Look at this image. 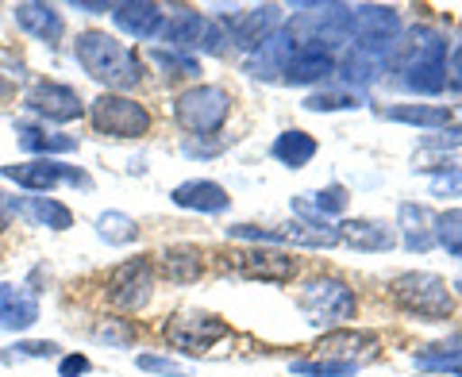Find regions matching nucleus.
Instances as JSON below:
<instances>
[{"label": "nucleus", "mask_w": 462, "mask_h": 377, "mask_svg": "<svg viewBox=\"0 0 462 377\" xmlns=\"http://www.w3.org/2000/svg\"><path fill=\"white\" fill-rule=\"evenodd\" d=\"M389 69L397 74V85L409 93H439L447 81V42L431 27H412L404 42L393 47V62Z\"/></svg>", "instance_id": "f257e3e1"}, {"label": "nucleus", "mask_w": 462, "mask_h": 377, "mask_svg": "<svg viewBox=\"0 0 462 377\" xmlns=\"http://www.w3.org/2000/svg\"><path fill=\"white\" fill-rule=\"evenodd\" d=\"M74 58L93 81L108 85V93L135 89L143 81V58L108 32H81L74 39Z\"/></svg>", "instance_id": "f03ea898"}, {"label": "nucleus", "mask_w": 462, "mask_h": 377, "mask_svg": "<svg viewBox=\"0 0 462 377\" xmlns=\"http://www.w3.org/2000/svg\"><path fill=\"white\" fill-rule=\"evenodd\" d=\"M389 300L397 304V308L404 316H416V320L424 324H443L451 320L455 312V297L451 289H447L443 278H436V273H397L393 281H389Z\"/></svg>", "instance_id": "7ed1b4c3"}, {"label": "nucleus", "mask_w": 462, "mask_h": 377, "mask_svg": "<svg viewBox=\"0 0 462 377\" xmlns=\"http://www.w3.org/2000/svg\"><path fill=\"white\" fill-rule=\"evenodd\" d=\"M227 120H231V93L224 85L197 81L173 97V124L189 135H200V139L216 135V132H224Z\"/></svg>", "instance_id": "20e7f679"}, {"label": "nucleus", "mask_w": 462, "mask_h": 377, "mask_svg": "<svg viewBox=\"0 0 462 377\" xmlns=\"http://www.w3.org/2000/svg\"><path fill=\"white\" fill-rule=\"evenodd\" d=\"M162 339L181 354H205V351H212L216 343L231 339V324H224L220 316H212V312L181 308V312L166 316Z\"/></svg>", "instance_id": "39448f33"}, {"label": "nucleus", "mask_w": 462, "mask_h": 377, "mask_svg": "<svg viewBox=\"0 0 462 377\" xmlns=\"http://www.w3.org/2000/svg\"><path fill=\"white\" fill-rule=\"evenodd\" d=\"M89 120L105 139H143L151 132V112L124 93H100L89 105Z\"/></svg>", "instance_id": "423d86ee"}, {"label": "nucleus", "mask_w": 462, "mask_h": 377, "mask_svg": "<svg viewBox=\"0 0 462 377\" xmlns=\"http://www.w3.org/2000/svg\"><path fill=\"white\" fill-rule=\"evenodd\" d=\"M151 293H154V262L151 258H127V262L116 266L105 281V304L112 312L147 308Z\"/></svg>", "instance_id": "0eeeda50"}, {"label": "nucleus", "mask_w": 462, "mask_h": 377, "mask_svg": "<svg viewBox=\"0 0 462 377\" xmlns=\"http://www.w3.org/2000/svg\"><path fill=\"white\" fill-rule=\"evenodd\" d=\"M297 304L312 316V324H339V320H351L358 300L355 293L346 289L339 278H312L300 285Z\"/></svg>", "instance_id": "6e6552de"}, {"label": "nucleus", "mask_w": 462, "mask_h": 377, "mask_svg": "<svg viewBox=\"0 0 462 377\" xmlns=\"http://www.w3.org/2000/svg\"><path fill=\"white\" fill-rule=\"evenodd\" d=\"M393 47H397V39H366V35H358L355 39V47L343 54V62H339V74L346 85H370V81H378L385 74V66L393 62Z\"/></svg>", "instance_id": "1a4fd4ad"}, {"label": "nucleus", "mask_w": 462, "mask_h": 377, "mask_svg": "<svg viewBox=\"0 0 462 377\" xmlns=\"http://www.w3.org/2000/svg\"><path fill=\"white\" fill-rule=\"evenodd\" d=\"M23 108L42 115V120H51V124H69V120H81L85 115L81 97L62 81H35L23 97Z\"/></svg>", "instance_id": "9d476101"}, {"label": "nucleus", "mask_w": 462, "mask_h": 377, "mask_svg": "<svg viewBox=\"0 0 462 377\" xmlns=\"http://www.w3.org/2000/svg\"><path fill=\"white\" fill-rule=\"evenodd\" d=\"M227 270H236L247 281H293L297 278V258H289L285 251H236L227 254Z\"/></svg>", "instance_id": "9b49d317"}, {"label": "nucleus", "mask_w": 462, "mask_h": 377, "mask_svg": "<svg viewBox=\"0 0 462 377\" xmlns=\"http://www.w3.org/2000/svg\"><path fill=\"white\" fill-rule=\"evenodd\" d=\"M5 178L8 181H16L20 188H32V193H47V188L54 185H89V178H85L81 170L74 166H62V162H54V158H32V162H12L5 166Z\"/></svg>", "instance_id": "f8f14e48"}, {"label": "nucleus", "mask_w": 462, "mask_h": 377, "mask_svg": "<svg viewBox=\"0 0 462 377\" xmlns=\"http://www.w3.org/2000/svg\"><path fill=\"white\" fill-rule=\"evenodd\" d=\"M205 270H208V254L193 243L166 246V251L158 254V273H162L170 285H193L205 278Z\"/></svg>", "instance_id": "ddd939ff"}, {"label": "nucleus", "mask_w": 462, "mask_h": 377, "mask_svg": "<svg viewBox=\"0 0 462 377\" xmlns=\"http://www.w3.org/2000/svg\"><path fill=\"white\" fill-rule=\"evenodd\" d=\"M112 20L132 39H151V35L162 32V8L151 5V0H124V5H112Z\"/></svg>", "instance_id": "4468645a"}, {"label": "nucleus", "mask_w": 462, "mask_h": 377, "mask_svg": "<svg viewBox=\"0 0 462 377\" xmlns=\"http://www.w3.org/2000/svg\"><path fill=\"white\" fill-rule=\"evenodd\" d=\"M39 320V300L27 285H0V331H27Z\"/></svg>", "instance_id": "2eb2a0df"}, {"label": "nucleus", "mask_w": 462, "mask_h": 377, "mask_svg": "<svg viewBox=\"0 0 462 377\" xmlns=\"http://www.w3.org/2000/svg\"><path fill=\"white\" fill-rule=\"evenodd\" d=\"M336 74V58L331 51H320V47H297L293 58L285 62V81L289 85H316V81H328Z\"/></svg>", "instance_id": "dca6fc26"}, {"label": "nucleus", "mask_w": 462, "mask_h": 377, "mask_svg": "<svg viewBox=\"0 0 462 377\" xmlns=\"http://www.w3.org/2000/svg\"><path fill=\"white\" fill-rule=\"evenodd\" d=\"M170 200L178 208H189V212H205V216H216V212H224L231 205V197H227V188L224 185H216V181H181L178 188L170 193Z\"/></svg>", "instance_id": "f3484780"}, {"label": "nucleus", "mask_w": 462, "mask_h": 377, "mask_svg": "<svg viewBox=\"0 0 462 377\" xmlns=\"http://www.w3.org/2000/svg\"><path fill=\"white\" fill-rule=\"evenodd\" d=\"M16 23L23 27L27 35H35L39 42H58L66 35V23H62V12L51 8V5H39V0H23V5H16Z\"/></svg>", "instance_id": "a211bd4d"}, {"label": "nucleus", "mask_w": 462, "mask_h": 377, "mask_svg": "<svg viewBox=\"0 0 462 377\" xmlns=\"http://www.w3.org/2000/svg\"><path fill=\"white\" fill-rule=\"evenodd\" d=\"M278 23H282V8H273V5L251 8V12H243L236 27H231V39H236V47H243V51H258L273 35Z\"/></svg>", "instance_id": "6ab92c4d"}, {"label": "nucleus", "mask_w": 462, "mask_h": 377, "mask_svg": "<svg viewBox=\"0 0 462 377\" xmlns=\"http://www.w3.org/2000/svg\"><path fill=\"white\" fill-rule=\"evenodd\" d=\"M339 235L346 246H355V251H366V254H382L389 246L397 243L393 227L382 224V220H346L339 227Z\"/></svg>", "instance_id": "aec40b11"}, {"label": "nucleus", "mask_w": 462, "mask_h": 377, "mask_svg": "<svg viewBox=\"0 0 462 377\" xmlns=\"http://www.w3.org/2000/svg\"><path fill=\"white\" fill-rule=\"evenodd\" d=\"M205 27L208 20L200 16V12H189V8H181V12H173L170 20H162V42H170V51H189V47H200V39H205Z\"/></svg>", "instance_id": "412c9836"}, {"label": "nucleus", "mask_w": 462, "mask_h": 377, "mask_svg": "<svg viewBox=\"0 0 462 377\" xmlns=\"http://www.w3.org/2000/svg\"><path fill=\"white\" fill-rule=\"evenodd\" d=\"M378 343V336L374 331H358V327H339V331H328V336H320L312 343V351L320 358H339V362H355L346 354H358L366 351V346Z\"/></svg>", "instance_id": "4be33fe9"}, {"label": "nucleus", "mask_w": 462, "mask_h": 377, "mask_svg": "<svg viewBox=\"0 0 462 377\" xmlns=\"http://www.w3.org/2000/svg\"><path fill=\"white\" fill-rule=\"evenodd\" d=\"M293 35H270L263 47H258L247 58V74L254 78H273V74H285V62L293 58Z\"/></svg>", "instance_id": "5701e85b"}, {"label": "nucleus", "mask_w": 462, "mask_h": 377, "mask_svg": "<svg viewBox=\"0 0 462 377\" xmlns=\"http://www.w3.org/2000/svg\"><path fill=\"white\" fill-rule=\"evenodd\" d=\"M397 220H401L404 246H409V251H428V246L436 243V220H431V212L424 205H401Z\"/></svg>", "instance_id": "b1692460"}, {"label": "nucleus", "mask_w": 462, "mask_h": 377, "mask_svg": "<svg viewBox=\"0 0 462 377\" xmlns=\"http://www.w3.org/2000/svg\"><path fill=\"white\" fill-rule=\"evenodd\" d=\"M270 154L278 158L282 166H289V170H300V166H309L312 158H316V139L309 135V132H282L278 139H273V147H270Z\"/></svg>", "instance_id": "393cba45"}, {"label": "nucleus", "mask_w": 462, "mask_h": 377, "mask_svg": "<svg viewBox=\"0 0 462 377\" xmlns=\"http://www.w3.org/2000/svg\"><path fill=\"white\" fill-rule=\"evenodd\" d=\"M16 212H23L32 224H39V227H54V231H66L69 224H74V212H69L66 205H58V200H51V197H27V200H16Z\"/></svg>", "instance_id": "a878e982"}, {"label": "nucleus", "mask_w": 462, "mask_h": 377, "mask_svg": "<svg viewBox=\"0 0 462 377\" xmlns=\"http://www.w3.org/2000/svg\"><path fill=\"white\" fill-rule=\"evenodd\" d=\"M416 366H420V370H443V373L462 377V331H458V336H451L447 343L424 346V351L416 354Z\"/></svg>", "instance_id": "bb28decb"}, {"label": "nucleus", "mask_w": 462, "mask_h": 377, "mask_svg": "<svg viewBox=\"0 0 462 377\" xmlns=\"http://www.w3.org/2000/svg\"><path fill=\"white\" fill-rule=\"evenodd\" d=\"M16 135H20V147L32 151V154H66V151L78 147V139L54 135L47 127H32V124H16Z\"/></svg>", "instance_id": "cd10ccee"}, {"label": "nucleus", "mask_w": 462, "mask_h": 377, "mask_svg": "<svg viewBox=\"0 0 462 377\" xmlns=\"http://www.w3.org/2000/svg\"><path fill=\"white\" fill-rule=\"evenodd\" d=\"M385 120L397 124H420V127H443L451 124V108L447 105H389L382 108Z\"/></svg>", "instance_id": "c85d7f7f"}, {"label": "nucleus", "mask_w": 462, "mask_h": 377, "mask_svg": "<svg viewBox=\"0 0 462 377\" xmlns=\"http://www.w3.org/2000/svg\"><path fill=\"white\" fill-rule=\"evenodd\" d=\"M293 208L300 212V216H309V220H328V216H336V212H343L346 208V188L343 185H328V188H320V193H312V200H293Z\"/></svg>", "instance_id": "c756f323"}, {"label": "nucleus", "mask_w": 462, "mask_h": 377, "mask_svg": "<svg viewBox=\"0 0 462 377\" xmlns=\"http://www.w3.org/2000/svg\"><path fill=\"white\" fill-rule=\"evenodd\" d=\"M151 62L162 69V78L166 81H193V78H200V66H197V58H189V54H178V51H154L151 54Z\"/></svg>", "instance_id": "7c9ffc66"}, {"label": "nucleus", "mask_w": 462, "mask_h": 377, "mask_svg": "<svg viewBox=\"0 0 462 377\" xmlns=\"http://www.w3.org/2000/svg\"><path fill=\"white\" fill-rule=\"evenodd\" d=\"M436 243L451 258H462V208H447L436 216Z\"/></svg>", "instance_id": "2f4dec72"}, {"label": "nucleus", "mask_w": 462, "mask_h": 377, "mask_svg": "<svg viewBox=\"0 0 462 377\" xmlns=\"http://www.w3.org/2000/svg\"><path fill=\"white\" fill-rule=\"evenodd\" d=\"M97 235L108 239V243H116V246H124V243H135V239H139V227H135L132 216H124V212H105V216L97 220Z\"/></svg>", "instance_id": "473e14b6"}, {"label": "nucleus", "mask_w": 462, "mask_h": 377, "mask_svg": "<svg viewBox=\"0 0 462 377\" xmlns=\"http://www.w3.org/2000/svg\"><path fill=\"white\" fill-rule=\"evenodd\" d=\"M358 362H336V358H300L293 362V377H355Z\"/></svg>", "instance_id": "72a5a7b5"}, {"label": "nucleus", "mask_w": 462, "mask_h": 377, "mask_svg": "<svg viewBox=\"0 0 462 377\" xmlns=\"http://www.w3.org/2000/svg\"><path fill=\"white\" fill-rule=\"evenodd\" d=\"M309 112H339V108H358V97L351 93H312L305 100Z\"/></svg>", "instance_id": "f704fd0d"}, {"label": "nucleus", "mask_w": 462, "mask_h": 377, "mask_svg": "<svg viewBox=\"0 0 462 377\" xmlns=\"http://www.w3.org/2000/svg\"><path fill=\"white\" fill-rule=\"evenodd\" d=\"M231 20H208V27H205V39H200V51H208V54H220L224 51V42H231Z\"/></svg>", "instance_id": "c9c22d12"}, {"label": "nucleus", "mask_w": 462, "mask_h": 377, "mask_svg": "<svg viewBox=\"0 0 462 377\" xmlns=\"http://www.w3.org/2000/svg\"><path fill=\"white\" fill-rule=\"evenodd\" d=\"M135 366H139V370H147V373L185 377V366H178V362H173V358H158V354H139V358H135Z\"/></svg>", "instance_id": "e433bc0d"}, {"label": "nucleus", "mask_w": 462, "mask_h": 377, "mask_svg": "<svg viewBox=\"0 0 462 377\" xmlns=\"http://www.w3.org/2000/svg\"><path fill=\"white\" fill-rule=\"evenodd\" d=\"M93 366H89V358L85 354H69V358H62L58 362V377H85Z\"/></svg>", "instance_id": "4c0bfd02"}, {"label": "nucleus", "mask_w": 462, "mask_h": 377, "mask_svg": "<svg viewBox=\"0 0 462 377\" xmlns=\"http://www.w3.org/2000/svg\"><path fill=\"white\" fill-rule=\"evenodd\" d=\"M12 351H16V358H51L58 343H16Z\"/></svg>", "instance_id": "58836bf2"}, {"label": "nucleus", "mask_w": 462, "mask_h": 377, "mask_svg": "<svg viewBox=\"0 0 462 377\" xmlns=\"http://www.w3.org/2000/svg\"><path fill=\"white\" fill-rule=\"evenodd\" d=\"M447 85L462 97V47H455L451 58H447Z\"/></svg>", "instance_id": "ea45409f"}, {"label": "nucleus", "mask_w": 462, "mask_h": 377, "mask_svg": "<svg viewBox=\"0 0 462 377\" xmlns=\"http://www.w3.org/2000/svg\"><path fill=\"white\" fill-rule=\"evenodd\" d=\"M431 193H436V197H462V170L439 178L436 185H431Z\"/></svg>", "instance_id": "a19ab883"}, {"label": "nucleus", "mask_w": 462, "mask_h": 377, "mask_svg": "<svg viewBox=\"0 0 462 377\" xmlns=\"http://www.w3.org/2000/svg\"><path fill=\"white\" fill-rule=\"evenodd\" d=\"M12 220H16V197H5L0 193V235L12 227Z\"/></svg>", "instance_id": "79ce46f5"}, {"label": "nucleus", "mask_w": 462, "mask_h": 377, "mask_svg": "<svg viewBox=\"0 0 462 377\" xmlns=\"http://www.w3.org/2000/svg\"><path fill=\"white\" fill-rule=\"evenodd\" d=\"M458 289H462V281H458Z\"/></svg>", "instance_id": "37998d69"}]
</instances>
